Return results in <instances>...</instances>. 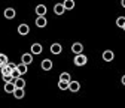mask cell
Returning a JSON list of instances; mask_svg holds the SVG:
<instances>
[{
  "label": "cell",
  "instance_id": "2e32d148",
  "mask_svg": "<svg viewBox=\"0 0 125 108\" xmlns=\"http://www.w3.org/2000/svg\"><path fill=\"white\" fill-rule=\"evenodd\" d=\"M15 87H20V89H24L25 87V81L21 78V77H18V78H15Z\"/></svg>",
  "mask_w": 125,
  "mask_h": 108
},
{
  "label": "cell",
  "instance_id": "ac0fdd59",
  "mask_svg": "<svg viewBox=\"0 0 125 108\" xmlns=\"http://www.w3.org/2000/svg\"><path fill=\"white\" fill-rule=\"evenodd\" d=\"M0 72H2V75H9L12 72V69L9 68V65H2V68H0Z\"/></svg>",
  "mask_w": 125,
  "mask_h": 108
},
{
  "label": "cell",
  "instance_id": "7c38bea8",
  "mask_svg": "<svg viewBox=\"0 0 125 108\" xmlns=\"http://www.w3.org/2000/svg\"><path fill=\"white\" fill-rule=\"evenodd\" d=\"M42 69H43V71H51V69H52V62H51L49 59H45V60L42 62Z\"/></svg>",
  "mask_w": 125,
  "mask_h": 108
},
{
  "label": "cell",
  "instance_id": "6da1fadb",
  "mask_svg": "<svg viewBox=\"0 0 125 108\" xmlns=\"http://www.w3.org/2000/svg\"><path fill=\"white\" fill-rule=\"evenodd\" d=\"M73 62H74V65H76V66H83V65H86L88 59H86L85 54L81 53V54H76V56H74V60H73Z\"/></svg>",
  "mask_w": 125,
  "mask_h": 108
},
{
  "label": "cell",
  "instance_id": "7a4b0ae2",
  "mask_svg": "<svg viewBox=\"0 0 125 108\" xmlns=\"http://www.w3.org/2000/svg\"><path fill=\"white\" fill-rule=\"evenodd\" d=\"M36 26L37 27H46V24H48V21H46V18H45V15H37V18H36Z\"/></svg>",
  "mask_w": 125,
  "mask_h": 108
},
{
  "label": "cell",
  "instance_id": "52a82bcc",
  "mask_svg": "<svg viewBox=\"0 0 125 108\" xmlns=\"http://www.w3.org/2000/svg\"><path fill=\"white\" fill-rule=\"evenodd\" d=\"M79 89H81V84L79 83H77V81H69V90L70 92H74V93H76V92H79Z\"/></svg>",
  "mask_w": 125,
  "mask_h": 108
},
{
  "label": "cell",
  "instance_id": "44dd1931",
  "mask_svg": "<svg viewBox=\"0 0 125 108\" xmlns=\"http://www.w3.org/2000/svg\"><path fill=\"white\" fill-rule=\"evenodd\" d=\"M8 56L6 54H3V53H0V63H2V65H8Z\"/></svg>",
  "mask_w": 125,
  "mask_h": 108
},
{
  "label": "cell",
  "instance_id": "277c9868",
  "mask_svg": "<svg viewBox=\"0 0 125 108\" xmlns=\"http://www.w3.org/2000/svg\"><path fill=\"white\" fill-rule=\"evenodd\" d=\"M15 15H17V12H15L13 8H8V9H5V18H8V20H13V18H15Z\"/></svg>",
  "mask_w": 125,
  "mask_h": 108
},
{
  "label": "cell",
  "instance_id": "8fae6325",
  "mask_svg": "<svg viewBox=\"0 0 125 108\" xmlns=\"http://www.w3.org/2000/svg\"><path fill=\"white\" fill-rule=\"evenodd\" d=\"M64 11H66V8H64V5H62V3H57L54 6V12L57 15H62V14H64Z\"/></svg>",
  "mask_w": 125,
  "mask_h": 108
},
{
  "label": "cell",
  "instance_id": "5b68a950",
  "mask_svg": "<svg viewBox=\"0 0 125 108\" xmlns=\"http://www.w3.org/2000/svg\"><path fill=\"white\" fill-rule=\"evenodd\" d=\"M115 59V54H113V51H110V50H106L104 53H103V60L104 62H112Z\"/></svg>",
  "mask_w": 125,
  "mask_h": 108
},
{
  "label": "cell",
  "instance_id": "7402d4cb",
  "mask_svg": "<svg viewBox=\"0 0 125 108\" xmlns=\"http://www.w3.org/2000/svg\"><path fill=\"white\" fill-rule=\"evenodd\" d=\"M116 26H118V27H121V29H122V27H124V26H125V17H119V18H118V20H116Z\"/></svg>",
  "mask_w": 125,
  "mask_h": 108
},
{
  "label": "cell",
  "instance_id": "ffe728a7",
  "mask_svg": "<svg viewBox=\"0 0 125 108\" xmlns=\"http://www.w3.org/2000/svg\"><path fill=\"white\" fill-rule=\"evenodd\" d=\"M27 66H28V65H25V63H22V62H21V63H20V65H17V68H18V71L21 72V75L27 72Z\"/></svg>",
  "mask_w": 125,
  "mask_h": 108
},
{
  "label": "cell",
  "instance_id": "e0dca14e",
  "mask_svg": "<svg viewBox=\"0 0 125 108\" xmlns=\"http://www.w3.org/2000/svg\"><path fill=\"white\" fill-rule=\"evenodd\" d=\"M64 8H66V11H72L73 8H74V0H64Z\"/></svg>",
  "mask_w": 125,
  "mask_h": 108
},
{
  "label": "cell",
  "instance_id": "4316f807",
  "mask_svg": "<svg viewBox=\"0 0 125 108\" xmlns=\"http://www.w3.org/2000/svg\"><path fill=\"white\" fill-rule=\"evenodd\" d=\"M121 5H122V8H125V0H121Z\"/></svg>",
  "mask_w": 125,
  "mask_h": 108
},
{
  "label": "cell",
  "instance_id": "8992f818",
  "mask_svg": "<svg viewBox=\"0 0 125 108\" xmlns=\"http://www.w3.org/2000/svg\"><path fill=\"white\" fill-rule=\"evenodd\" d=\"M61 51H62L61 44L55 42V44H52V45H51V53H52V54H61Z\"/></svg>",
  "mask_w": 125,
  "mask_h": 108
},
{
  "label": "cell",
  "instance_id": "3957f363",
  "mask_svg": "<svg viewBox=\"0 0 125 108\" xmlns=\"http://www.w3.org/2000/svg\"><path fill=\"white\" fill-rule=\"evenodd\" d=\"M72 51H73L74 54H81V53L83 51V45H82L81 42H74V44L72 45Z\"/></svg>",
  "mask_w": 125,
  "mask_h": 108
},
{
  "label": "cell",
  "instance_id": "d4e9b609",
  "mask_svg": "<svg viewBox=\"0 0 125 108\" xmlns=\"http://www.w3.org/2000/svg\"><path fill=\"white\" fill-rule=\"evenodd\" d=\"M12 77H13V78H18V77H21V72L18 71V68H15V69H12Z\"/></svg>",
  "mask_w": 125,
  "mask_h": 108
},
{
  "label": "cell",
  "instance_id": "9a60e30c",
  "mask_svg": "<svg viewBox=\"0 0 125 108\" xmlns=\"http://www.w3.org/2000/svg\"><path fill=\"white\" fill-rule=\"evenodd\" d=\"M34 11H36V15H46V6L45 5H37Z\"/></svg>",
  "mask_w": 125,
  "mask_h": 108
},
{
  "label": "cell",
  "instance_id": "603a6c76",
  "mask_svg": "<svg viewBox=\"0 0 125 108\" xmlns=\"http://www.w3.org/2000/svg\"><path fill=\"white\" fill-rule=\"evenodd\" d=\"M60 80H64V81H70V74L69 72H62L60 75Z\"/></svg>",
  "mask_w": 125,
  "mask_h": 108
},
{
  "label": "cell",
  "instance_id": "9c48e42d",
  "mask_svg": "<svg viewBox=\"0 0 125 108\" xmlns=\"http://www.w3.org/2000/svg\"><path fill=\"white\" fill-rule=\"evenodd\" d=\"M24 95H25V92H24V89H20V87H15V90H13V96L17 98V99H22V98H24Z\"/></svg>",
  "mask_w": 125,
  "mask_h": 108
},
{
  "label": "cell",
  "instance_id": "4fadbf2b",
  "mask_svg": "<svg viewBox=\"0 0 125 108\" xmlns=\"http://www.w3.org/2000/svg\"><path fill=\"white\" fill-rule=\"evenodd\" d=\"M28 32H30V27H28L27 24H21V26L18 27V33L22 35V36H24V35H28Z\"/></svg>",
  "mask_w": 125,
  "mask_h": 108
},
{
  "label": "cell",
  "instance_id": "d6986e66",
  "mask_svg": "<svg viewBox=\"0 0 125 108\" xmlns=\"http://www.w3.org/2000/svg\"><path fill=\"white\" fill-rule=\"evenodd\" d=\"M58 89H60V90H69V81L60 80V83H58Z\"/></svg>",
  "mask_w": 125,
  "mask_h": 108
},
{
  "label": "cell",
  "instance_id": "f1b7e54d",
  "mask_svg": "<svg viewBox=\"0 0 125 108\" xmlns=\"http://www.w3.org/2000/svg\"><path fill=\"white\" fill-rule=\"evenodd\" d=\"M122 29H124V30H125V26H124V27H122Z\"/></svg>",
  "mask_w": 125,
  "mask_h": 108
},
{
  "label": "cell",
  "instance_id": "f546056e",
  "mask_svg": "<svg viewBox=\"0 0 125 108\" xmlns=\"http://www.w3.org/2000/svg\"><path fill=\"white\" fill-rule=\"evenodd\" d=\"M0 68H2V63H0Z\"/></svg>",
  "mask_w": 125,
  "mask_h": 108
},
{
  "label": "cell",
  "instance_id": "484cf974",
  "mask_svg": "<svg viewBox=\"0 0 125 108\" xmlns=\"http://www.w3.org/2000/svg\"><path fill=\"white\" fill-rule=\"evenodd\" d=\"M8 65H9L10 69H15V68H17V65H15V63H10V62H8Z\"/></svg>",
  "mask_w": 125,
  "mask_h": 108
},
{
  "label": "cell",
  "instance_id": "30bf717a",
  "mask_svg": "<svg viewBox=\"0 0 125 108\" xmlns=\"http://www.w3.org/2000/svg\"><path fill=\"white\" fill-rule=\"evenodd\" d=\"M43 51V47L40 44H33L31 45V54H40Z\"/></svg>",
  "mask_w": 125,
  "mask_h": 108
},
{
  "label": "cell",
  "instance_id": "ba28073f",
  "mask_svg": "<svg viewBox=\"0 0 125 108\" xmlns=\"http://www.w3.org/2000/svg\"><path fill=\"white\" fill-rule=\"evenodd\" d=\"M13 90H15V81L5 83V92L6 93H13Z\"/></svg>",
  "mask_w": 125,
  "mask_h": 108
},
{
  "label": "cell",
  "instance_id": "83f0119b",
  "mask_svg": "<svg viewBox=\"0 0 125 108\" xmlns=\"http://www.w3.org/2000/svg\"><path fill=\"white\" fill-rule=\"evenodd\" d=\"M121 81H122V84H124V86H125V75H124V77H122V80H121Z\"/></svg>",
  "mask_w": 125,
  "mask_h": 108
},
{
  "label": "cell",
  "instance_id": "5bb4252c",
  "mask_svg": "<svg viewBox=\"0 0 125 108\" xmlns=\"http://www.w3.org/2000/svg\"><path fill=\"white\" fill-rule=\"evenodd\" d=\"M21 62H22V63H25V65H30L31 62H33V54H22Z\"/></svg>",
  "mask_w": 125,
  "mask_h": 108
},
{
  "label": "cell",
  "instance_id": "cb8c5ba5",
  "mask_svg": "<svg viewBox=\"0 0 125 108\" xmlns=\"http://www.w3.org/2000/svg\"><path fill=\"white\" fill-rule=\"evenodd\" d=\"M2 78H3L5 83H8V81H13V80H15L13 77H12V74H9V75H2Z\"/></svg>",
  "mask_w": 125,
  "mask_h": 108
}]
</instances>
